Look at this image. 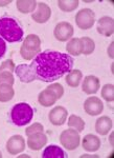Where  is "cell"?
Here are the masks:
<instances>
[{"instance_id":"cell-1","label":"cell","mask_w":114,"mask_h":158,"mask_svg":"<svg viewBox=\"0 0 114 158\" xmlns=\"http://www.w3.org/2000/svg\"><path fill=\"white\" fill-rule=\"evenodd\" d=\"M73 58L58 51L46 50L39 53L30 63L36 80L52 82L69 73L73 67Z\"/></svg>"},{"instance_id":"cell-2","label":"cell","mask_w":114,"mask_h":158,"mask_svg":"<svg viewBox=\"0 0 114 158\" xmlns=\"http://www.w3.org/2000/svg\"><path fill=\"white\" fill-rule=\"evenodd\" d=\"M0 37L11 43L21 41L23 30L17 19L9 16L0 18Z\"/></svg>"},{"instance_id":"cell-3","label":"cell","mask_w":114,"mask_h":158,"mask_svg":"<svg viewBox=\"0 0 114 158\" xmlns=\"http://www.w3.org/2000/svg\"><path fill=\"white\" fill-rule=\"evenodd\" d=\"M34 118V110L28 103L20 102L15 104L10 112V120L16 127H24Z\"/></svg>"},{"instance_id":"cell-4","label":"cell","mask_w":114,"mask_h":158,"mask_svg":"<svg viewBox=\"0 0 114 158\" xmlns=\"http://www.w3.org/2000/svg\"><path fill=\"white\" fill-rule=\"evenodd\" d=\"M41 53V39L36 34H29L20 48V54L24 60H32Z\"/></svg>"},{"instance_id":"cell-5","label":"cell","mask_w":114,"mask_h":158,"mask_svg":"<svg viewBox=\"0 0 114 158\" xmlns=\"http://www.w3.org/2000/svg\"><path fill=\"white\" fill-rule=\"evenodd\" d=\"M80 134L73 129L64 130L60 135V142L68 151H73L80 146Z\"/></svg>"},{"instance_id":"cell-6","label":"cell","mask_w":114,"mask_h":158,"mask_svg":"<svg viewBox=\"0 0 114 158\" xmlns=\"http://www.w3.org/2000/svg\"><path fill=\"white\" fill-rule=\"evenodd\" d=\"M95 22V13L90 9H82L75 15V23L81 30H89Z\"/></svg>"},{"instance_id":"cell-7","label":"cell","mask_w":114,"mask_h":158,"mask_svg":"<svg viewBox=\"0 0 114 158\" xmlns=\"http://www.w3.org/2000/svg\"><path fill=\"white\" fill-rule=\"evenodd\" d=\"M73 27L69 22L66 21H61L55 27L54 30V36L55 37V39L59 40L61 42L67 41L68 39H70L73 36Z\"/></svg>"},{"instance_id":"cell-8","label":"cell","mask_w":114,"mask_h":158,"mask_svg":"<svg viewBox=\"0 0 114 158\" xmlns=\"http://www.w3.org/2000/svg\"><path fill=\"white\" fill-rule=\"evenodd\" d=\"M25 150V139L21 135H14L6 142V151L11 155H17Z\"/></svg>"},{"instance_id":"cell-9","label":"cell","mask_w":114,"mask_h":158,"mask_svg":"<svg viewBox=\"0 0 114 158\" xmlns=\"http://www.w3.org/2000/svg\"><path fill=\"white\" fill-rule=\"evenodd\" d=\"M37 11L32 14V19L37 23H45L51 16V10L44 2H37Z\"/></svg>"},{"instance_id":"cell-10","label":"cell","mask_w":114,"mask_h":158,"mask_svg":"<svg viewBox=\"0 0 114 158\" xmlns=\"http://www.w3.org/2000/svg\"><path fill=\"white\" fill-rule=\"evenodd\" d=\"M104 110V104L100 98L97 97H88L84 102V111L90 116L100 115Z\"/></svg>"},{"instance_id":"cell-11","label":"cell","mask_w":114,"mask_h":158,"mask_svg":"<svg viewBox=\"0 0 114 158\" xmlns=\"http://www.w3.org/2000/svg\"><path fill=\"white\" fill-rule=\"evenodd\" d=\"M68 112L64 106H58L48 113V119L54 126H63L67 119Z\"/></svg>"},{"instance_id":"cell-12","label":"cell","mask_w":114,"mask_h":158,"mask_svg":"<svg viewBox=\"0 0 114 158\" xmlns=\"http://www.w3.org/2000/svg\"><path fill=\"white\" fill-rule=\"evenodd\" d=\"M27 137V147L32 151H39L47 143V136L43 132L34 133Z\"/></svg>"},{"instance_id":"cell-13","label":"cell","mask_w":114,"mask_h":158,"mask_svg":"<svg viewBox=\"0 0 114 158\" xmlns=\"http://www.w3.org/2000/svg\"><path fill=\"white\" fill-rule=\"evenodd\" d=\"M97 32L102 36L110 37L114 32V20L112 17L104 16L97 21Z\"/></svg>"},{"instance_id":"cell-14","label":"cell","mask_w":114,"mask_h":158,"mask_svg":"<svg viewBox=\"0 0 114 158\" xmlns=\"http://www.w3.org/2000/svg\"><path fill=\"white\" fill-rule=\"evenodd\" d=\"M101 88V81L96 76L88 75L84 78L82 85V91L87 95H92V94L97 93Z\"/></svg>"},{"instance_id":"cell-15","label":"cell","mask_w":114,"mask_h":158,"mask_svg":"<svg viewBox=\"0 0 114 158\" xmlns=\"http://www.w3.org/2000/svg\"><path fill=\"white\" fill-rule=\"evenodd\" d=\"M15 73H16L17 77L20 79V81L23 83H30L36 80L35 74L32 72L30 65L27 64L17 65V68L15 69Z\"/></svg>"},{"instance_id":"cell-16","label":"cell","mask_w":114,"mask_h":158,"mask_svg":"<svg viewBox=\"0 0 114 158\" xmlns=\"http://www.w3.org/2000/svg\"><path fill=\"white\" fill-rule=\"evenodd\" d=\"M82 146L87 152H96L101 148V139L93 134H87L83 138Z\"/></svg>"},{"instance_id":"cell-17","label":"cell","mask_w":114,"mask_h":158,"mask_svg":"<svg viewBox=\"0 0 114 158\" xmlns=\"http://www.w3.org/2000/svg\"><path fill=\"white\" fill-rule=\"evenodd\" d=\"M113 127V122L108 116H102L95 121V131L97 134L105 136L111 131Z\"/></svg>"},{"instance_id":"cell-18","label":"cell","mask_w":114,"mask_h":158,"mask_svg":"<svg viewBox=\"0 0 114 158\" xmlns=\"http://www.w3.org/2000/svg\"><path fill=\"white\" fill-rule=\"evenodd\" d=\"M58 98L55 96V94L49 89H45L42 92H40L39 96H38V101L41 104L42 106L48 108V106H51L52 104H55L57 102Z\"/></svg>"},{"instance_id":"cell-19","label":"cell","mask_w":114,"mask_h":158,"mask_svg":"<svg viewBox=\"0 0 114 158\" xmlns=\"http://www.w3.org/2000/svg\"><path fill=\"white\" fill-rule=\"evenodd\" d=\"M66 153L63 151L60 147L51 144L47 147L42 153V158H66Z\"/></svg>"},{"instance_id":"cell-20","label":"cell","mask_w":114,"mask_h":158,"mask_svg":"<svg viewBox=\"0 0 114 158\" xmlns=\"http://www.w3.org/2000/svg\"><path fill=\"white\" fill-rule=\"evenodd\" d=\"M17 10L22 14L34 13L37 7V1L35 0H17L16 1Z\"/></svg>"},{"instance_id":"cell-21","label":"cell","mask_w":114,"mask_h":158,"mask_svg":"<svg viewBox=\"0 0 114 158\" xmlns=\"http://www.w3.org/2000/svg\"><path fill=\"white\" fill-rule=\"evenodd\" d=\"M83 78V74L80 70H71L66 76V83L70 88H78Z\"/></svg>"},{"instance_id":"cell-22","label":"cell","mask_w":114,"mask_h":158,"mask_svg":"<svg viewBox=\"0 0 114 158\" xmlns=\"http://www.w3.org/2000/svg\"><path fill=\"white\" fill-rule=\"evenodd\" d=\"M66 51L68 54L73 56H80L82 54V44H81L80 38H71L67 42Z\"/></svg>"},{"instance_id":"cell-23","label":"cell","mask_w":114,"mask_h":158,"mask_svg":"<svg viewBox=\"0 0 114 158\" xmlns=\"http://www.w3.org/2000/svg\"><path fill=\"white\" fill-rule=\"evenodd\" d=\"M15 95V91L12 85H0V102H9Z\"/></svg>"},{"instance_id":"cell-24","label":"cell","mask_w":114,"mask_h":158,"mask_svg":"<svg viewBox=\"0 0 114 158\" xmlns=\"http://www.w3.org/2000/svg\"><path fill=\"white\" fill-rule=\"evenodd\" d=\"M68 127L70 129H73L75 131H78V133L84 131L85 129V121L81 118L80 116L77 115H71L69 116V119H68Z\"/></svg>"},{"instance_id":"cell-25","label":"cell","mask_w":114,"mask_h":158,"mask_svg":"<svg viewBox=\"0 0 114 158\" xmlns=\"http://www.w3.org/2000/svg\"><path fill=\"white\" fill-rule=\"evenodd\" d=\"M78 4H80L78 0H59V1H58V6H59V9L61 11L66 12V13L74 11L78 6Z\"/></svg>"},{"instance_id":"cell-26","label":"cell","mask_w":114,"mask_h":158,"mask_svg":"<svg viewBox=\"0 0 114 158\" xmlns=\"http://www.w3.org/2000/svg\"><path fill=\"white\" fill-rule=\"evenodd\" d=\"M81 44H82V54L90 55L93 53L95 49V43L89 37H82L80 38Z\"/></svg>"},{"instance_id":"cell-27","label":"cell","mask_w":114,"mask_h":158,"mask_svg":"<svg viewBox=\"0 0 114 158\" xmlns=\"http://www.w3.org/2000/svg\"><path fill=\"white\" fill-rule=\"evenodd\" d=\"M102 97L105 99L107 102H112L114 100V85L111 83H107L102 88V92H101Z\"/></svg>"},{"instance_id":"cell-28","label":"cell","mask_w":114,"mask_h":158,"mask_svg":"<svg viewBox=\"0 0 114 158\" xmlns=\"http://www.w3.org/2000/svg\"><path fill=\"white\" fill-rule=\"evenodd\" d=\"M15 79L12 73L10 72H0V85H14Z\"/></svg>"},{"instance_id":"cell-29","label":"cell","mask_w":114,"mask_h":158,"mask_svg":"<svg viewBox=\"0 0 114 158\" xmlns=\"http://www.w3.org/2000/svg\"><path fill=\"white\" fill-rule=\"evenodd\" d=\"M15 63L12 59H6L2 62V64L0 65V72H10L13 73L15 72Z\"/></svg>"},{"instance_id":"cell-30","label":"cell","mask_w":114,"mask_h":158,"mask_svg":"<svg viewBox=\"0 0 114 158\" xmlns=\"http://www.w3.org/2000/svg\"><path fill=\"white\" fill-rule=\"evenodd\" d=\"M43 126L41 123H39V122H36V123L32 124L30 127L28 128L25 129V134H26V136H29V135L34 134V133H38V132H43Z\"/></svg>"},{"instance_id":"cell-31","label":"cell","mask_w":114,"mask_h":158,"mask_svg":"<svg viewBox=\"0 0 114 158\" xmlns=\"http://www.w3.org/2000/svg\"><path fill=\"white\" fill-rule=\"evenodd\" d=\"M47 89H49V90L54 92L58 99H60L63 96V94H64V89H63L62 85H60V83H52L49 86H47Z\"/></svg>"},{"instance_id":"cell-32","label":"cell","mask_w":114,"mask_h":158,"mask_svg":"<svg viewBox=\"0 0 114 158\" xmlns=\"http://www.w3.org/2000/svg\"><path fill=\"white\" fill-rule=\"evenodd\" d=\"M6 43L0 37V59L6 55Z\"/></svg>"},{"instance_id":"cell-33","label":"cell","mask_w":114,"mask_h":158,"mask_svg":"<svg viewBox=\"0 0 114 158\" xmlns=\"http://www.w3.org/2000/svg\"><path fill=\"white\" fill-rule=\"evenodd\" d=\"M108 55L110 56V58H112L113 59V57H114V55H113V42H111L110 49L108 48Z\"/></svg>"},{"instance_id":"cell-34","label":"cell","mask_w":114,"mask_h":158,"mask_svg":"<svg viewBox=\"0 0 114 158\" xmlns=\"http://www.w3.org/2000/svg\"><path fill=\"white\" fill-rule=\"evenodd\" d=\"M12 2V0H9V1H0V6H4L6 4H10Z\"/></svg>"},{"instance_id":"cell-35","label":"cell","mask_w":114,"mask_h":158,"mask_svg":"<svg viewBox=\"0 0 114 158\" xmlns=\"http://www.w3.org/2000/svg\"><path fill=\"white\" fill-rule=\"evenodd\" d=\"M2 157V153H1V151H0V158Z\"/></svg>"}]
</instances>
